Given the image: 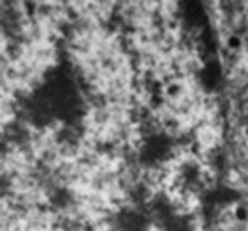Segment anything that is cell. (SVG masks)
<instances>
[{"label": "cell", "instance_id": "cell-2", "mask_svg": "<svg viewBox=\"0 0 248 231\" xmlns=\"http://www.w3.org/2000/svg\"><path fill=\"white\" fill-rule=\"evenodd\" d=\"M245 111H247V115H248V101L245 103Z\"/></svg>", "mask_w": 248, "mask_h": 231}, {"label": "cell", "instance_id": "cell-1", "mask_svg": "<svg viewBox=\"0 0 248 231\" xmlns=\"http://www.w3.org/2000/svg\"><path fill=\"white\" fill-rule=\"evenodd\" d=\"M228 46H230L231 50H240V48H241V38L236 36V34L230 36V38H228Z\"/></svg>", "mask_w": 248, "mask_h": 231}]
</instances>
